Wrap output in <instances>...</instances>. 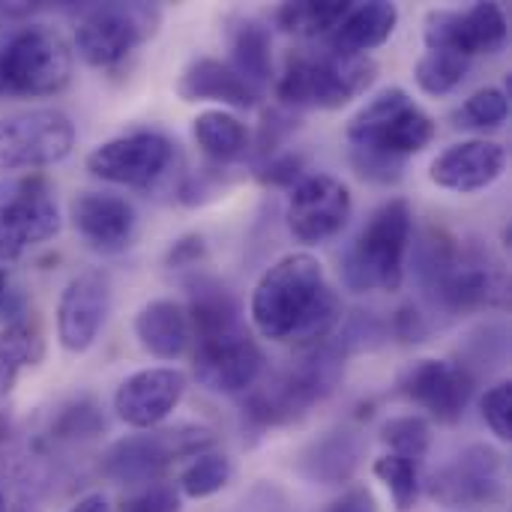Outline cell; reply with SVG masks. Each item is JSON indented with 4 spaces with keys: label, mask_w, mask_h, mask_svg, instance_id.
Listing matches in <instances>:
<instances>
[{
    "label": "cell",
    "mask_w": 512,
    "mask_h": 512,
    "mask_svg": "<svg viewBox=\"0 0 512 512\" xmlns=\"http://www.w3.org/2000/svg\"><path fill=\"white\" fill-rule=\"evenodd\" d=\"M255 330L300 351L330 342L342 324V300L327 285L324 267L309 252L279 258L255 285L249 300Z\"/></svg>",
    "instance_id": "cell-1"
},
{
    "label": "cell",
    "mask_w": 512,
    "mask_h": 512,
    "mask_svg": "<svg viewBox=\"0 0 512 512\" xmlns=\"http://www.w3.org/2000/svg\"><path fill=\"white\" fill-rule=\"evenodd\" d=\"M414 273L423 297L444 315H474L507 303V276L480 246L429 228L414 249Z\"/></svg>",
    "instance_id": "cell-2"
},
{
    "label": "cell",
    "mask_w": 512,
    "mask_h": 512,
    "mask_svg": "<svg viewBox=\"0 0 512 512\" xmlns=\"http://www.w3.org/2000/svg\"><path fill=\"white\" fill-rule=\"evenodd\" d=\"M345 351L330 339L318 348L300 351V360L291 363L270 381H258L243 393V426L249 432H267L288 426L324 402L345 372Z\"/></svg>",
    "instance_id": "cell-3"
},
{
    "label": "cell",
    "mask_w": 512,
    "mask_h": 512,
    "mask_svg": "<svg viewBox=\"0 0 512 512\" xmlns=\"http://www.w3.org/2000/svg\"><path fill=\"white\" fill-rule=\"evenodd\" d=\"M72 81V48L60 30L24 21L0 30V99H42Z\"/></svg>",
    "instance_id": "cell-4"
},
{
    "label": "cell",
    "mask_w": 512,
    "mask_h": 512,
    "mask_svg": "<svg viewBox=\"0 0 512 512\" xmlns=\"http://www.w3.org/2000/svg\"><path fill=\"white\" fill-rule=\"evenodd\" d=\"M414 213L405 198L384 201L342 255V282L357 291H399L411 249Z\"/></svg>",
    "instance_id": "cell-5"
},
{
    "label": "cell",
    "mask_w": 512,
    "mask_h": 512,
    "mask_svg": "<svg viewBox=\"0 0 512 512\" xmlns=\"http://www.w3.org/2000/svg\"><path fill=\"white\" fill-rule=\"evenodd\" d=\"M378 78L372 57H348L330 48L291 51L276 81V96L285 108L336 111L363 96Z\"/></svg>",
    "instance_id": "cell-6"
},
{
    "label": "cell",
    "mask_w": 512,
    "mask_h": 512,
    "mask_svg": "<svg viewBox=\"0 0 512 512\" xmlns=\"http://www.w3.org/2000/svg\"><path fill=\"white\" fill-rule=\"evenodd\" d=\"M435 132V120L402 87H387L351 117L345 138L351 150H369L405 162L408 156L423 153L435 141Z\"/></svg>",
    "instance_id": "cell-7"
},
{
    "label": "cell",
    "mask_w": 512,
    "mask_h": 512,
    "mask_svg": "<svg viewBox=\"0 0 512 512\" xmlns=\"http://www.w3.org/2000/svg\"><path fill=\"white\" fill-rule=\"evenodd\" d=\"M213 447V432L201 426L147 429L144 435H129L114 441L99 462L105 480L120 486H144L165 477L180 459H195Z\"/></svg>",
    "instance_id": "cell-8"
},
{
    "label": "cell",
    "mask_w": 512,
    "mask_h": 512,
    "mask_svg": "<svg viewBox=\"0 0 512 512\" xmlns=\"http://www.w3.org/2000/svg\"><path fill=\"white\" fill-rule=\"evenodd\" d=\"M162 9L156 3H93L75 27L78 57L96 69L120 66L138 45L156 36Z\"/></svg>",
    "instance_id": "cell-9"
},
{
    "label": "cell",
    "mask_w": 512,
    "mask_h": 512,
    "mask_svg": "<svg viewBox=\"0 0 512 512\" xmlns=\"http://www.w3.org/2000/svg\"><path fill=\"white\" fill-rule=\"evenodd\" d=\"M75 147V123L60 108H30L0 117V174L39 171Z\"/></svg>",
    "instance_id": "cell-10"
},
{
    "label": "cell",
    "mask_w": 512,
    "mask_h": 512,
    "mask_svg": "<svg viewBox=\"0 0 512 512\" xmlns=\"http://www.w3.org/2000/svg\"><path fill=\"white\" fill-rule=\"evenodd\" d=\"M177 159L174 141L156 129H135L126 135H117L84 159L90 177L126 189H153L159 186Z\"/></svg>",
    "instance_id": "cell-11"
},
{
    "label": "cell",
    "mask_w": 512,
    "mask_h": 512,
    "mask_svg": "<svg viewBox=\"0 0 512 512\" xmlns=\"http://www.w3.org/2000/svg\"><path fill=\"white\" fill-rule=\"evenodd\" d=\"M507 462L489 444H474L432 474L429 495L447 510H486L504 498Z\"/></svg>",
    "instance_id": "cell-12"
},
{
    "label": "cell",
    "mask_w": 512,
    "mask_h": 512,
    "mask_svg": "<svg viewBox=\"0 0 512 512\" xmlns=\"http://www.w3.org/2000/svg\"><path fill=\"white\" fill-rule=\"evenodd\" d=\"M192 372L201 387L225 396H240L252 390L264 375V351L249 336L246 327L216 333L207 339H192Z\"/></svg>",
    "instance_id": "cell-13"
},
{
    "label": "cell",
    "mask_w": 512,
    "mask_h": 512,
    "mask_svg": "<svg viewBox=\"0 0 512 512\" xmlns=\"http://www.w3.org/2000/svg\"><path fill=\"white\" fill-rule=\"evenodd\" d=\"M426 48L450 51L465 60L495 54L507 45L510 24L498 3H474L468 9H432L426 15Z\"/></svg>",
    "instance_id": "cell-14"
},
{
    "label": "cell",
    "mask_w": 512,
    "mask_h": 512,
    "mask_svg": "<svg viewBox=\"0 0 512 512\" xmlns=\"http://www.w3.org/2000/svg\"><path fill=\"white\" fill-rule=\"evenodd\" d=\"M354 198L351 189L333 174H306L288 198V231L303 246H318L333 240L351 219Z\"/></svg>",
    "instance_id": "cell-15"
},
{
    "label": "cell",
    "mask_w": 512,
    "mask_h": 512,
    "mask_svg": "<svg viewBox=\"0 0 512 512\" xmlns=\"http://www.w3.org/2000/svg\"><path fill=\"white\" fill-rule=\"evenodd\" d=\"M399 393L423 408L432 420L438 423H459L474 399L477 378L453 360H414L402 375H399Z\"/></svg>",
    "instance_id": "cell-16"
},
{
    "label": "cell",
    "mask_w": 512,
    "mask_h": 512,
    "mask_svg": "<svg viewBox=\"0 0 512 512\" xmlns=\"http://www.w3.org/2000/svg\"><path fill=\"white\" fill-rule=\"evenodd\" d=\"M60 231V210L45 180H24L0 201V264L21 258L27 249L51 240Z\"/></svg>",
    "instance_id": "cell-17"
},
{
    "label": "cell",
    "mask_w": 512,
    "mask_h": 512,
    "mask_svg": "<svg viewBox=\"0 0 512 512\" xmlns=\"http://www.w3.org/2000/svg\"><path fill=\"white\" fill-rule=\"evenodd\" d=\"M111 312V279L105 270H84L69 279L57 303V339L63 351L84 354L99 339Z\"/></svg>",
    "instance_id": "cell-18"
},
{
    "label": "cell",
    "mask_w": 512,
    "mask_h": 512,
    "mask_svg": "<svg viewBox=\"0 0 512 512\" xmlns=\"http://www.w3.org/2000/svg\"><path fill=\"white\" fill-rule=\"evenodd\" d=\"M183 396H186V375L180 369H168V366L141 369L126 381H120L114 393V411L129 429L147 432L165 423L177 411Z\"/></svg>",
    "instance_id": "cell-19"
},
{
    "label": "cell",
    "mask_w": 512,
    "mask_h": 512,
    "mask_svg": "<svg viewBox=\"0 0 512 512\" xmlns=\"http://www.w3.org/2000/svg\"><path fill=\"white\" fill-rule=\"evenodd\" d=\"M75 234L99 255H120L138 234V213L123 195L81 192L69 204Z\"/></svg>",
    "instance_id": "cell-20"
},
{
    "label": "cell",
    "mask_w": 512,
    "mask_h": 512,
    "mask_svg": "<svg viewBox=\"0 0 512 512\" xmlns=\"http://www.w3.org/2000/svg\"><path fill=\"white\" fill-rule=\"evenodd\" d=\"M507 168V150L498 141L471 138L447 147L429 165V180L441 189L471 195L489 189Z\"/></svg>",
    "instance_id": "cell-21"
},
{
    "label": "cell",
    "mask_w": 512,
    "mask_h": 512,
    "mask_svg": "<svg viewBox=\"0 0 512 512\" xmlns=\"http://www.w3.org/2000/svg\"><path fill=\"white\" fill-rule=\"evenodd\" d=\"M363 459V438L354 429H330L297 456V474L318 486H345L354 480Z\"/></svg>",
    "instance_id": "cell-22"
},
{
    "label": "cell",
    "mask_w": 512,
    "mask_h": 512,
    "mask_svg": "<svg viewBox=\"0 0 512 512\" xmlns=\"http://www.w3.org/2000/svg\"><path fill=\"white\" fill-rule=\"evenodd\" d=\"M177 96L183 102H222L228 108H255L261 99L252 84L216 57H195L180 72Z\"/></svg>",
    "instance_id": "cell-23"
},
{
    "label": "cell",
    "mask_w": 512,
    "mask_h": 512,
    "mask_svg": "<svg viewBox=\"0 0 512 512\" xmlns=\"http://www.w3.org/2000/svg\"><path fill=\"white\" fill-rule=\"evenodd\" d=\"M399 24V6L387 0L351 3L345 18L327 36V48L348 57H366L369 51L381 48Z\"/></svg>",
    "instance_id": "cell-24"
},
{
    "label": "cell",
    "mask_w": 512,
    "mask_h": 512,
    "mask_svg": "<svg viewBox=\"0 0 512 512\" xmlns=\"http://www.w3.org/2000/svg\"><path fill=\"white\" fill-rule=\"evenodd\" d=\"M135 339L156 360H177L192 342L186 306L177 300H150L135 315Z\"/></svg>",
    "instance_id": "cell-25"
},
{
    "label": "cell",
    "mask_w": 512,
    "mask_h": 512,
    "mask_svg": "<svg viewBox=\"0 0 512 512\" xmlns=\"http://www.w3.org/2000/svg\"><path fill=\"white\" fill-rule=\"evenodd\" d=\"M186 291H189L186 315H189L192 339H207V336L243 327L237 297L222 282L210 276H192L186 282Z\"/></svg>",
    "instance_id": "cell-26"
},
{
    "label": "cell",
    "mask_w": 512,
    "mask_h": 512,
    "mask_svg": "<svg viewBox=\"0 0 512 512\" xmlns=\"http://www.w3.org/2000/svg\"><path fill=\"white\" fill-rule=\"evenodd\" d=\"M228 66L252 84L258 93L273 78V39L270 27L258 18H243L231 30V60Z\"/></svg>",
    "instance_id": "cell-27"
},
{
    "label": "cell",
    "mask_w": 512,
    "mask_h": 512,
    "mask_svg": "<svg viewBox=\"0 0 512 512\" xmlns=\"http://www.w3.org/2000/svg\"><path fill=\"white\" fill-rule=\"evenodd\" d=\"M45 357V333L30 312L0 327V399L15 387L24 369L39 366Z\"/></svg>",
    "instance_id": "cell-28"
},
{
    "label": "cell",
    "mask_w": 512,
    "mask_h": 512,
    "mask_svg": "<svg viewBox=\"0 0 512 512\" xmlns=\"http://www.w3.org/2000/svg\"><path fill=\"white\" fill-rule=\"evenodd\" d=\"M192 135L201 153L216 165L237 162L249 150V129L231 111H201L192 120Z\"/></svg>",
    "instance_id": "cell-29"
},
{
    "label": "cell",
    "mask_w": 512,
    "mask_h": 512,
    "mask_svg": "<svg viewBox=\"0 0 512 512\" xmlns=\"http://www.w3.org/2000/svg\"><path fill=\"white\" fill-rule=\"evenodd\" d=\"M351 3L345 0H297V3H282L273 12V24L285 33L294 36H330L333 27L345 18Z\"/></svg>",
    "instance_id": "cell-30"
},
{
    "label": "cell",
    "mask_w": 512,
    "mask_h": 512,
    "mask_svg": "<svg viewBox=\"0 0 512 512\" xmlns=\"http://www.w3.org/2000/svg\"><path fill=\"white\" fill-rule=\"evenodd\" d=\"M102 429H105V420H102L99 405L90 396H78L57 408L45 435L51 444H81V441L96 438Z\"/></svg>",
    "instance_id": "cell-31"
},
{
    "label": "cell",
    "mask_w": 512,
    "mask_h": 512,
    "mask_svg": "<svg viewBox=\"0 0 512 512\" xmlns=\"http://www.w3.org/2000/svg\"><path fill=\"white\" fill-rule=\"evenodd\" d=\"M468 69H471V60L450 54V51H429L426 48V54L414 66V81L429 96H447L465 81Z\"/></svg>",
    "instance_id": "cell-32"
},
{
    "label": "cell",
    "mask_w": 512,
    "mask_h": 512,
    "mask_svg": "<svg viewBox=\"0 0 512 512\" xmlns=\"http://www.w3.org/2000/svg\"><path fill=\"white\" fill-rule=\"evenodd\" d=\"M381 441L390 447L393 456L411 459L423 465L429 447H432V426L420 414H405V417H390L381 426Z\"/></svg>",
    "instance_id": "cell-33"
},
{
    "label": "cell",
    "mask_w": 512,
    "mask_h": 512,
    "mask_svg": "<svg viewBox=\"0 0 512 512\" xmlns=\"http://www.w3.org/2000/svg\"><path fill=\"white\" fill-rule=\"evenodd\" d=\"M372 471L390 489L396 510L411 512L417 507V498H420V465L417 462L387 453L372 465Z\"/></svg>",
    "instance_id": "cell-34"
},
{
    "label": "cell",
    "mask_w": 512,
    "mask_h": 512,
    "mask_svg": "<svg viewBox=\"0 0 512 512\" xmlns=\"http://www.w3.org/2000/svg\"><path fill=\"white\" fill-rule=\"evenodd\" d=\"M231 480V462L222 453H201L180 471V492L186 498H210Z\"/></svg>",
    "instance_id": "cell-35"
},
{
    "label": "cell",
    "mask_w": 512,
    "mask_h": 512,
    "mask_svg": "<svg viewBox=\"0 0 512 512\" xmlns=\"http://www.w3.org/2000/svg\"><path fill=\"white\" fill-rule=\"evenodd\" d=\"M510 117V99L504 90L498 87H483L474 96H468L462 102V108L456 111L459 126L465 129H498L504 126Z\"/></svg>",
    "instance_id": "cell-36"
},
{
    "label": "cell",
    "mask_w": 512,
    "mask_h": 512,
    "mask_svg": "<svg viewBox=\"0 0 512 512\" xmlns=\"http://www.w3.org/2000/svg\"><path fill=\"white\" fill-rule=\"evenodd\" d=\"M297 126H300V120L291 111H285V108H267L261 114L258 135H255V156L264 162V159L282 153V147L297 132Z\"/></svg>",
    "instance_id": "cell-37"
},
{
    "label": "cell",
    "mask_w": 512,
    "mask_h": 512,
    "mask_svg": "<svg viewBox=\"0 0 512 512\" xmlns=\"http://www.w3.org/2000/svg\"><path fill=\"white\" fill-rule=\"evenodd\" d=\"M303 171H306V156L297 150H285V153L264 159L255 168V180L261 186H270V189H294L306 177Z\"/></svg>",
    "instance_id": "cell-38"
},
{
    "label": "cell",
    "mask_w": 512,
    "mask_h": 512,
    "mask_svg": "<svg viewBox=\"0 0 512 512\" xmlns=\"http://www.w3.org/2000/svg\"><path fill=\"white\" fill-rule=\"evenodd\" d=\"M483 420L492 429V435L498 441H512V384L501 381L492 390H486L483 402H480Z\"/></svg>",
    "instance_id": "cell-39"
},
{
    "label": "cell",
    "mask_w": 512,
    "mask_h": 512,
    "mask_svg": "<svg viewBox=\"0 0 512 512\" xmlns=\"http://www.w3.org/2000/svg\"><path fill=\"white\" fill-rule=\"evenodd\" d=\"M351 165L363 180H372V183H381V186L399 183L402 174H405L402 159H390V156L369 153V150H351Z\"/></svg>",
    "instance_id": "cell-40"
},
{
    "label": "cell",
    "mask_w": 512,
    "mask_h": 512,
    "mask_svg": "<svg viewBox=\"0 0 512 512\" xmlns=\"http://www.w3.org/2000/svg\"><path fill=\"white\" fill-rule=\"evenodd\" d=\"M387 333H390V339H396L402 345H417L429 336V321L417 306H402L390 315Z\"/></svg>",
    "instance_id": "cell-41"
},
{
    "label": "cell",
    "mask_w": 512,
    "mask_h": 512,
    "mask_svg": "<svg viewBox=\"0 0 512 512\" xmlns=\"http://www.w3.org/2000/svg\"><path fill=\"white\" fill-rule=\"evenodd\" d=\"M120 512H180V492L168 483H156L129 498Z\"/></svg>",
    "instance_id": "cell-42"
},
{
    "label": "cell",
    "mask_w": 512,
    "mask_h": 512,
    "mask_svg": "<svg viewBox=\"0 0 512 512\" xmlns=\"http://www.w3.org/2000/svg\"><path fill=\"white\" fill-rule=\"evenodd\" d=\"M207 258V243L201 234H183L180 240L171 243L168 255H165V264L171 270H192L198 267L201 261Z\"/></svg>",
    "instance_id": "cell-43"
},
{
    "label": "cell",
    "mask_w": 512,
    "mask_h": 512,
    "mask_svg": "<svg viewBox=\"0 0 512 512\" xmlns=\"http://www.w3.org/2000/svg\"><path fill=\"white\" fill-rule=\"evenodd\" d=\"M327 512H378V504L369 489L357 486V489H348L339 501H333Z\"/></svg>",
    "instance_id": "cell-44"
},
{
    "label": "cell",
    "mask_w": 512,
    "mask_h": 512,
    "mask_svg": "<svg viewBox=\"0 0 512 512\" xmlns=\"http://www.w3.org/2000/svg\"><path fill=\"white\" fill-rule=\"evenodd\" d=\"M42 9H45L42 3H24V0L6 3V0H0V27L24 24V21H30L36 12H42Z\"/></svg>",
    "instance_id": "cell-45"
},
{
    "label": "cell",
    "mask_w": 512,
    "mask_h": 512,
    "mask_svg": "<svg viewBox=\"0 0 512 512\" xmlns=\"http://www.w3.org/2000/svg\"><path fill=\"white\" fill-rule=\"evenodd\" d=\"M69 512H111V507H108L105 495H87V498H81Z\"/></svg>",
    "instance_id": "cell-46"
},
{
    "label": "cell",
    "mask_w": 512,
    "mask_h": 512,
    "mask_svg": "<svg viewBox=\"0 0 512 512\" xmlns=\"http://www.w3.org/2000/svg\"><path fill=\"white\" fill-rule=\"evenodd\" d=\"M9 291V285H6V267L0 264V300H3V294Z\"/></svg>",
    "instance_id": "cell-47"
},
{
    "label": "cell",
    "mask_w": 512,
    "mask_h": 512,
    "mask_svg": "<svg viewBox=\"0 0 512 512\" xmlns=\"http://www.w3.org/2000/svg\"><path fill=\"white\" fill-rule=\"evenodd\" d=\"M0 512H9V504H6V495H3V489H0Z\"/></svg>",
    "instance_id": "cell-48"
}]
</instances>
